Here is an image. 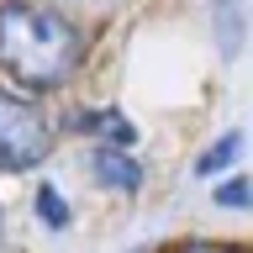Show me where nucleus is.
<instances>
[{
  "label": "nucleus",
  "instance_id": "nucleus-1",
  "mask_svg": "<svg viewBox=\"0 0 253 253\" xmlns=\"http://www.w3.org/2000/svg\"><path fill=\"white\" fill-rule=\"evenodd\" d=\"M79 69V32L53 5L5 0L0 5V79L27 95H47Z\"/></svg>",
  "mask_w": 253,
  "mask_h": 253
},
{
  "label": "nucleus",
  "instance_id": "nucleus-2",
  "mask_svg": "<svg viewBox=\"0 0 253 253\" xmlns=\"http://www.w3.org/2000/svg\"><path fill=\"white\" fill-rule=\"evenodd\" d=\"M53 153V126L32 100L0 95V174H27Z\"/></svg>",
  "mask_w": 253,
  "mask_h": 253
},
{
  "label": "nucleus",
  "instance_id": "nucleus-3",
  "mask_svg": "<svg viewBox=\"0 0 253 253\" xmlns=\"http://www.w3.org/2000/svg\"><path fill=\"white\" fill-rule=\"evenodd\" d=\"M95 179L106 190H126V195H132V190L142 185V164L126 153V148H95Z\"/></svg>",
  "mask_w": 253,
  "mask_h": 253
},
{
  "label": "nucleus",
  "instance_id": "nucleus-4",
  "mask_svg": "<svg viewBox=\"0 0 253 253\" xmlns=\"http://www.w3.org/2000/svg\"><path fill=\"white\" fill-rule=\"evenodd\" d=\"M74 132L106 137L111 148H132V142H137V126L126 122L122 111H79V116H74Z\"/></svg>",
  "mask_w": 253,
  "mask_h": 253
},
{
  "label": "nucleus",
  "instance_id": "nucleus-5",
  "mask_svg": "<svg viewBox=\"0 0 253 253\" xmlns=\"http://www.w3.org/2000/svg\"><path fill=\"white\" fill-rule=\"evenodd\" d=\"M237 153H243V132H221V137L195 158V179H216L221 169H232V164H237Z\"/></svg>",
  "mask_w": 253,
  "mask_h": 253
},
{
  "label": "nucleus",
  "instance_id": "nucleus-6",
  "mask_svg": "<svg viewBox=\"0 0 253 253\" xmlns=\"http://www.w3.org/2000/svg\"><path fill=\"white\" fill-rule=\"evenodd\" d=\"M211 11H216V42H221V58H237V47H243V0H211Z\"/></svg>",
  "mask_w": 253,
  "mask_h": 253
},
{
  "label": "nucleus",
  "instance_id": "nucleus-7",
  "mask_svg": "<svg viewBox=\"0 0 253 253\" xmlns=\"http://www.w3.org/2000/svg\"><path fill=\"white\" fill-rule=\"evenodd\" d=\"M37 216H42L53 232H63V227H69V201L58 195V185H42V190H37Z\"/></svg>",
  "mask_w": 253,
  "mask_h": 253
},
{
  "label": "nucleus",
  "instance_id": "nucleus-8",
  "mask_svg": "<svg viewBox=\"0 0 253 253\" xmlns=\"http://www.w3.org/2000/svg\"><path fill=\"white\" fill-rule=\"evenodd\" d=\"M248 179H243V174H237V179H227V185H216V201L221 206H248Z\"/></svg>",
  "mask_w": 253,
  "mask_h": 253
},
{
  "label": "nucleus",
  "instance_id": "nucleus-9",
  "mask_svg": "<svg viewBox=\"0 0 253 253\" xmlns=\"http://www.w3.org/2000/svg\"><path fill=\"white\" fill-rule=\"evenodd\" d=\"M185 253H237V248H185Z\"/></svg>",
  "mask_w": 253,
  "mask_h": 253
}]
</instances>
